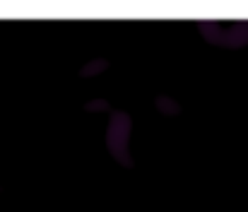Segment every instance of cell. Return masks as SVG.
<instances>
[{
	"mask_svg": "<svg viewBox=\"0 0 248 212\" xmlns=\"http://www.w3.org/2000/svg\"><path fill=\"white\" fill-rule=\"evenodd\" d=\"M200 34L215 44V46H224V49H241L248 44V22H198Z\"/></svg>",
	"mask_w": 248,
	"mask_h": 212,
	"instance_id": "6da1fadb",
	"label": "cell"
},
{
	"mask_svg": "<svg viewBox=\"0 0 248 212\" xmlns=\"http://www.w3.org/2000/svg\"><path fill=\"white\" fill-rule=\"evenodd\" d=\"M130 130H133V121L125 111H111V123L106 130V147L108 152L118 159L121 166H133V157L128 152V142H130Z\"/></svg>",
	"mask_w": 248,
	"mask_h": 212,
	"instance_id": "7a4b0ae2",
	"label": "cell"
},
{
	"mask_svg": "<svg viewBox=\"0 0 248 212\" xmlns=\"http://www.w3.org/2000/svg\"><path fill=\"white\" fill-rule=\"evenodd\" d=\"M155 104H157V109H159L162 114H166V116H178V114H181V106H178L171 97H166V94H159Z\"/></svg>",
	"mask_w": 248,
	"mask_h": 212,
	"instance_id": "3957f363",
	"label": "cell"
},
{
	"mask_svg": "<svg viewBox=\"0 0 248 212\" xmlns=\"http://www.w3.org/2000/svg\"><path fill=\"white\" fill-rule=\"evenodd\" d=\"M106 68H108V61H104V58H96V61H89L82 70H80V75H82V77H92V75H99V72H104Z\"/></svg>",
	"mask_w": 248,
	"mask_h": 212,
	"instance_id": "277c9868",
	"label": "cell"
},
{
	"mask_svg": "<svg viewBox=\"0 0 248 212\" xmlns=\"http://www.w3.org/2000/svg\"><path fill=\"white\" fill-rule=\"evenodd\" d=\"M84 109L87 111H108V101L106 99H92V101L84 104Z\"/></svg>",
	"mask_w": 248,
	"mask_h": 212,
	"instance_id": "5b68a950",
	"label": "cell"
}]
</instances>
